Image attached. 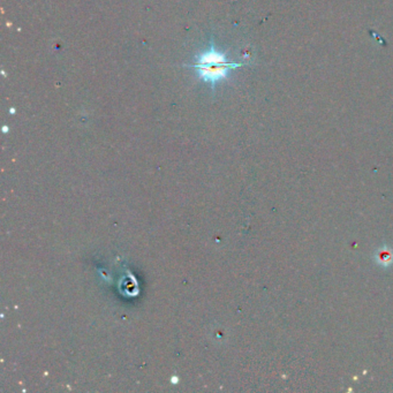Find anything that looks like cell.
<instances>
[{
  "instance_id": "obj_1",
  "label": "cell",
  "mask_w": 393,
  "mask_h": 393,
  "mask_svg": "<svg viewBox=\"0 0 393 393\" xmlns=\"http://www.w3.org/2000/svg\"><path fill=\"white\" fill-rule=\"evenodd\" d=\"M242 64L237 63H225V64H218V65H198L194 64L189 67L196 68L198 70V77L206 83H211L215 85L216 82H218L223 78L226 77V74L229 69L241 67Z\"/></svg>"
},
{
  "instance_id": "obj_2",
  "label": "cell",
  "mask_w": 393,
  "mask_h": 393,
  "mask_svg": "<svg viewBox=\"0 0 393 393\" xmlns=\"http://www.w3.org/2000/svg\"><path fill=\"white\" fill-rule=\"evenodd\" d=\"M226 61V56L222 52H218L215 50L213 44H211L210 48L205 51L204 54L197 56V61L195 64L198 65H218V64H225Z\"/></svg>"
}]
</instances>
